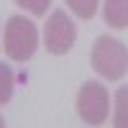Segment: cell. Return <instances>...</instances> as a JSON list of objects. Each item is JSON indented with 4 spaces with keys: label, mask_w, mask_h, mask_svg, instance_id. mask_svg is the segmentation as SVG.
<instances>
[{
    "label": "cell",
    "mask_w": 128,
    "mask_h": 128,
    "mask_svg": "<svg viewBox=\"0 0 128 128\" xmlns=\"http://www.w3.org/2000/svg\"><path fill=\"white\" fill-rule=\"evenodd\" d=\"M0 128H5V118H3V115H0Z\"/></svg>",
    "instance_id": "obj_10"
},
{
    "label": "cell",
    "mask_w": 128,
    "mask_h": 128,
    "mask_svg": "<svg viewBox=\"0 0 128 128\" xmlns=\"http://www.w3.org/2000/svg\"><path fill=\"white\" fill-rule=\"evenodd\" d=\"M113 128H128V84L118 87L113 100Z\"/></svg>",
    "instance_id": "obj_6"
},
{
    "label": "cell",
    "mask_w": 128,
    "mask_h": 128,
    "mask_svg": "<svg viewBox=\"0 0 128 128\" xmlns=\"http://www.w3.org/2000/svg\"><path fill=\"white\" fill-rule=\"evenodd\" d=\"M64 3L69 5V10H72L77 18L90 20V18H95V13H98L100 0H64Z\"/></svg>",
    "instance_id": "obj_8"
},
{
    "label": "cell",
    "mask_w": 128,
    "mask_h": 128,
    "mask_svg": "<svg viewBox=\"0 0 128 128\" xmlns=\"http://www.w3.org/2000/svg\"><path fill=\"white\" fill-rule=\"evenodd\" d=\"M16 3L20 8H26L31 16H36V18H44L46 16V10L51 5V0H16Z\"/></svg>",
    "instance_id": "obj_9"
},
{
    "label": "cell",
    "mask_w": 128,
    "mask_h": 128,
    "mask_svg": "<svg viewBox=\"0 0 128 128\" xmlns=\"http://www.w3.org/2000/svg\"><path fill=\"white\" fill-rule=\"evenodd\" d=\"M3 49L13 62H28L38 49V28L26 16H10L5 20Z\"/></svg>",
    "instance_id": "obj_2"
},
{
    "label": "cell",
    "mask_w": 128,
    "mask_h": 128,
    "mask_svg": "<svg viewBox=\"0 0 128 128\" xmlns=\"http://www.w3.org/2000/svg\"><path fill=\"white\" fill-rule=\"evenodd\" d=\"M102 18L110 28H128V0H105L102 5Z\"/></svg>",
    "instance_id": "obj_5"
},
{
    "label": "cell",
    "mask_w": 128,
    "mask_h": 128,
    "mask_svg": "<svg viewBox=\"0 0 128 128\" xmlns=\"http://www.w3.org/2000/svg\"><path fill=\"white\" fill-rule=\"evenodd\" d=\"M90 64L100 77L110 80V82H118L128 72V46L123 41L113 38V36H100L92 46Z\"/></svg>",
    "instance_id": "obj_1"
},
{
    "label": "cell",
    "mask_w": 128,
    "mask_h": 128,
    "mask_svg": "<svg viewBox=\"0 0 128 128\" xmlns=\"http://www.w3.org/2000/svg\"><path fill=\"white\" fill-rule=\"evenodd\" d=\"M13 87H16L13 67H8L5 62H0V105H5L10 98H13Z\"/></svg>",
    "instance_id": "obj_7"
},
{
    "label": "cell",
    "mask_w": 128,
    "mask_h": 128,
    "mask_svg": "<svg viewBox=\"0 0 128 128\" xmlns=\"http://www.w3.org/2000/svg\"><path fill=\"white\" fill-rule=\"evenodd\" d=\"M110 95L108 87L98 80H87L77 92V113L87 126H102L108 120Z\"/></svg>",
    "instance_id": "obj_3"
},
{
    "label": "cell",
    "mask_w": 128,
    "mask_h": 128,
    "mask_svg": "<svg viewBox=\"0 0 128 128\" xmlns=\"http://www.w3.org/2000/svg\"><path fill=\"white\" fill-rule=\"evenodd\" d=\"M74 41H77V26H74V20L67 16V10H54L46 18V26H44V46H46V51L62 56L74 46Z\"/></svg>",
    "instance_id": "obj_4"
}]
</instances>
